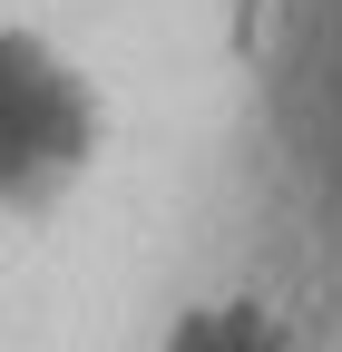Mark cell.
I'll return each mask as SVG.
<instances>
[{"mask_svg":"<svg viewBox=\"0 0 342 352\" xmlns=\"http://www.w3.org/2000/svg\"><path fill=\"white\" fill-rule=\"evenodd\" d=\"M108 108L49 30L0 20V215H49L78 176L98 166Z\"/></svg>","mask_w":342,"mask_h":352,"instance_id":"obj_1","label":"cell"},{"mask_svg":"<svg viewBox=\"0 0 342 352\" xmlns=\"http://www.w3.org/2000/svg\"><path fill=\"white\" fill-rule=\"evenodd\" d=\"M157 352H293V333L264 314V303H196V314L166 323Z\"/></svg>","mask_w":342,"mask_h":352,"instance_id":"obj_2","label":"cell"}]
</instances>
